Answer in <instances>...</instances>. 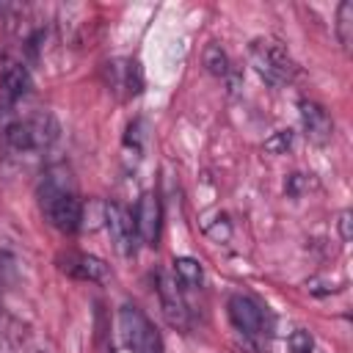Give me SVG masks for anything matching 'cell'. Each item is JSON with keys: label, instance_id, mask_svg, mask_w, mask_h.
<instances>
[{"label": "cell", "instance_id": "12", "mask_svg": "<svg viewBox=\"0 0 353 353\" xmlns=\"http://www.w3.org/2000/svg\"><path fill=\"white\" fill-rule=\"evenodd\" d=\"M3 135H6L8 146L17 149V152H30V149H36V143H33V130H30L28 119H14V121L3 130Z\"/></svg>", "mask_w": 353, "mask_h": 353}, {"label": "cell", "instance_id": "21", "mask_svg": "<svg viewBox=\"0 0 353 353\" xmlns=\"http://www.w3.org/2000/svg\"><path fill=\"white\" fill-rule=\"evenodd\" d=\"M0 11H3V6H0Z\"/></svg>", "mask_w": 353, "mask_h": 353}, {"label": "cell", "instance_id": "18", "mask_svg": "<svg viewBox=\"0 0 353 353\" xmlns=\"http://www.w3.org/2000/svg\"><path fill=\"white\" fill-rule=\"evenodd\" d=\"M204 232H207V237H212L215 243H223V240H229V234H232V223H229L226 215H218L215 223H207V226H204Z\"/></svg>", "mask_w": 353, "mask_h": 353}, {"label": "cell", "instance_id": "20", "mask_svg": "<svg viewBox=\"0 0 353 353\" xmlns=\"http://www.w3.org/2000/svg\"><path fill=\"white\" fill-rule=\"evenodd\" d=\"M284 188H287L290 196H301V190H303V176H301V174H290Z\"/></svg>", "mask_w": 353, "mask_h": 353}, {"label": "cell", "instance_id": "13", "mask_svg": "<svg viewBox=\"0 0 353 353\" xmlns=\"http://www.w3.org/2000/svg\"><path fill=\"white\" fill-rule=\"evenodd\" d=\"M201 265H199V259H193V256H176L174 259V279L179 281V284H185V287H199L201 284Z\"/></svg>", "mask_w": 353, "mask_h": 353}, {"label": "cell", "instance_id": "3", "mask_svg": "<svg viewBox=\"0 0 353 353\" xmlns=\"http://www.w3.org/2000/svg\"><path fill=\"white\" fill-rule=\"evenodd\" d=\"M119 325H121L124 345L132 353H163V345H160L154 325L149 323V317L138 306H121Z\"/></svg>", "mask_w": 353, "mask_h": 353}, {"label": "cell", "instance_id": "4", "mask_svg": "<svg viewBox=\"0 0 353 353\" xmlns=\"http://www.w3.org/2000/svg\"><path fill=\"white\" fill-rule=\"evenodd\" d=\"M105 223H108V232H110V240H113V245H116V251L119 254H124V256H130L132 251H135V221H132V212L127 210V207H121V204H116V201H110V204H105Z\"/></svg>", "mask_w": 353, "mask_h": 353}, {"label": "cell", "instance_id": "19", "mask_svg": "<svg viewBox=\"0 0 353 353\" xmlns=\"http://www.w3.org/2000/svg\"><path fill=\"white\" fill-rule=\"evenodd\" d=\"M336 229H339L342 243H350V237H353V212H350V210H342V212H339Z\"/></svg>", "mask_w": 353, "mask_h": 353}, {"label": "cell", "instance_id": "16", "mask_svg": "<svg viewBox=\"0 0 353 353\" xmlns=\"http://www.w3.org/2000/svg\"><path fill=\"white\" fill-rule=\"evenodd\" d=\"M265 152L268 154H287V149L292 146V130H276L265 138Z\"/></svg>", "mask_w": 353, "mask_h": 353}, {"label": "cell", "instance_id": "17", "mask_svg": "<svg viewBox=\"0 0 353 353\" xmlns=\"http://www.w3.org/2000/svg\"><path fill=\"white\" fill-rule=\"evenodd\" d=\"M287 345H290V353H312V350H314V339H312V334L303 331V328L292 331L290 339H287Z\"/></svg>", "mask_w": 353, "mask_h": 353}, {"label": "cell", "instance_id": "9", "mask_svg": "<svg viewBox=\"0 0 353 353\" xmlns=\"http://www.w3.org/2000/svg\"><path fill=\"white\" fill-rule=\"evenodd\" d=\"M58 268L63 273H69L72 279H80V281H105L108 279V265L99 256H91V254L69 251L66 256L58 259Z\"/></svg>", "mask_w": 353, "mask_h": 353}, {"label": "cell", "instance_id": "6", "mask_svg": "<svg viewBox=\"0 0 353 353\" xmlns=\"http://www.w3.org/2000/svg\"><path fill=\"white\" fill-rule=\"evenodd\" d=\"M157 295H160V309L168 325L174 328H185L188 325V306L176 290V279H171L168 273H157Z\"/></svg>", "mask_w": 353, "mask_h": 353}, {"label": "cell", "instance_id": "5", "mask_svg": "<svg viewBox=\"0 0 353 353\" xmlns=\"http://www.w3.org/2000/svg\"><path fill=\"white\" fill-rule=\"evenodd\" d=\"M160 218H163V212H160L157 196H154V193H143V196L138 199L135 212H132L135 234H138L141 243L157 245V240H160Z\"/></svg>", "mask_w": 353, "mask_h": 353}, {"label": "cell", "instance_id": "11", "mask_svg": "<svg viewBox=\"0 0 353 353\" xmlns=\"http://www.w3.org/2000/svg\"><path fill=\"white\" fill-rule=\"evenodd\" d=\"M28 124H30V130H33V143H36V149L50 146V143L58 138V121H55L52 113H47V110L30 116Z\"/></svg>", "mask_w": 353, "mask_h": 353}, {"label": "cell", "instance_id": "15", "mask_svg": "<svg viewBox=\"0 0 353 353\" xmlns=\"http://www.w3.org/2000/svg\"><path fill=\"white\" fill-rule=\"evenodd\" d=\"M201 61H204V69H207L212 77H226V74H229V55L223 52L221 44H215V41L207 44Z\"/></svg>", "mask_w": 353, "mask_h": 353}, {"label": "cell", "instance_id": "1", "mask_svg": "<svg viewBox=\"0 0 353 353\" xmlns=\"http://www.w3.org/2000/svg\"><path fill=\"white\" fill-rule=\"evenodd\" d=\"M41 212L44 218L63 234H72L83 226V201L72 193V188L63 185L58 176H47L41 190H39Z\"/></svg>", "mask_w": 353, "mask_h": 353}, {"label": "cell", "instance_id": "8", "mask_svg": "<svg viewBox=\"0 0 353 353\" xmlns=\"http://www.w3.org/2000/svg\"><path fill=\"white\" fill-rule=\"evenodd\" d=\"M298 108H301V121H303L306 138L317 146H325L334 135V121H331L328 110L320 102H312V99H301Z\"/></svg>", "mask_w": 353, "mask_h": 353}, {"label": "cell", "instance_id": "14", "mask_svg": "<svg viewBox=\"0 0 353 353\" xmlns=\"http://www.w3.org/2000/svg\"><path fill=\"white\" fill-rule=\"evenodd\" d=\"M336 36H339L342 50L350 52V44H353V3L350 0L339 3L336 8Z\"/></svg>", "mask_w": 353, "mask_h": 353}, {"label": "cell", "instance_id": "2", "mask_svg": "<svg viewBox=\"0 0 353 353\" xmlns=\"http://www.w3.org/2000/svg\"><path fill=\"white\" fill-rule=\"evenodd\" d=\"M248 58H251V66L259 72V77L268 80L270 85H284L298 72V66L290 58L287 47L281 41H276V39H256V41H251Z\"/></svg>", "mask_w": 353, "mask_h": 353}, {"label": "cell", "instance_id": "10", "mask_svg": "<svg viewBox=\"0 0 353 353\" xmlns=\"http://www.w3.org/2000/svg\"><path fill=\"white\" fill-rule=\"evenodd\" d=\"M0 83H3V97H6V102L14 105L17 99H22V97L30 91V72H28L25 63L8 61V63L3 66V72H0Z\"/></svg>", "mask_w": 353, "mask_h": 353}, {"label": "cell", "instance_id": "7", "mask_svg": "<svg viewBox=\"0 0 353 353\" xmlns=\"http://www.w3.org/2000/svg\"><path fill=\"white\" fill-rule=\"evenodd\" d=\"M226 309H229L232 325H234L240 334H245V336L262 334V328H265V314H262V309H259L251 298H245V295H232L229 303H226Z\"/></svg>", "mask_w": 353, "mask_h": 353}]
</instances>
